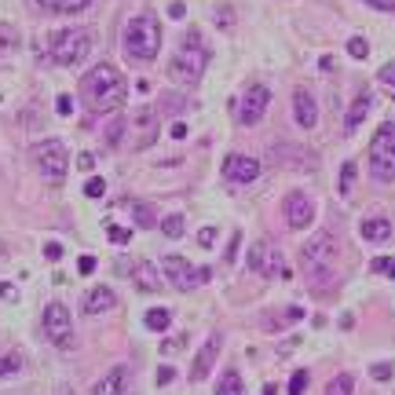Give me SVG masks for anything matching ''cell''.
Segmentation results:
<instances>
[{
  "instance_id": "1",
  "label": "cell",
  "mask_w": 395,
  "mask_h": 395,
  "mask_svg": "<svg viewBox=\"0 0 395 395\" xmlns=\"http://www.w3.org/2000/svg\"><path fill=\"white\" fill-rule=\"evenodd\" d=\"M81 95H84V103L92 107L95 113H118L125 107V95H129V84H125L121 77V70L118 66H110V62H99V66H92L84 73V81H81Z\"/></svg>"
},
{
  "instance_id": "2",
  "label": "cell",
  "mask_w": 395,
  "mask_h": 395,
  "mask_svg": "<svg viewBox=\"0 0 395 395\" xmlns=\"http://www.w3.org/2000/svg\"><path fill=\"white\" fill-rule=\"evenodd\" d=\"M121 48L136 62H154L161 52V26L154 15H136L121 30Z\"/></svg>"
},
{
  "instance_id": "3",
  "label": "cell",
  "mask_w": 395,
  "mask_h": 395,
  "mask_svg": "<svg viewBox=\"0 0 395 395\" xmlns=\"http://www.w3.org/2000/svg\"><path fill=\"white\" fill-rule=\"evenodd\" d=\"M300 264L315 286H329L337 271V238L329 231H315L308 238V246L300 249Z\"/></svg>"
},
{
  "instance_id": "4",
  "label": "cell",
  "mask_w": 395,
  "mask_h": 395,
  "mask_svg": "<svg viewBox=\"0 0 395 395\" xmlns=\"http://www.w3.org/2000/svg\"><path fill=\"white\" fill-rule=\"evenodd\" d=\"M205 66H209V48L201 44V37L194 30H190L183 37L180 52H176L172 62H169V77L180 81V84H194L201 73H205Z\"/></svg>"
},
{
  "instance_id": "5",
  "label": "cell",
  "mask_w": 395,
  "mask_h": 395,
  "mask_svg": "<svg viewBox=\"0 0 395 395\" xmlns=\"http://www.w3.org/2000/svg\"><path fill=\"white\" fill-rule=\"evenodd\" d=\"M366 161H369V176L377 183H395V121H385L374 132Z\"/></svg>"
},
{
  "instance_id": "6",
  "label": "cell",
  "mask_w": 395,
  "mask_h": 395,
  "mask_svg": "<svg viewBox=\"0 0 395 395\" xmlns=\"http://www.w3.org/2000/svg\"><path fill=\"white\" fill-rule=\"evenodd\" d=\"M95 48V37L92 30H59L52 37V44H48V55H52V62H59V66H81V62L92 55Z\"/></svg>"
},
{
  "instance_id": "7",
  "label": "cell",
  "mask_w": 395,
  "mask_h": 395,
  "mask_svg": "<svg viewBox=\"0 0 395 395\" xmlns=\"http://www.w3.org/2000/svg\"><path fill=\"white\" fill-rule=\"evenodd\" d=\"M30 158L37 165V172L44 176V180H66V172H70V154H66V143L62 139H41V143H33L30 150Z\"/></svg>"
},
{
  "instance_id": "8",
  "label": "cell",
  "mask_w": 395,
  "mask_h": 395,
  "mask_svg": "<svg viewBox=\"0 0 395 395\" xmlns=\"http://www.w3.org/2000/svg\"><path fill=\"white\" fill-rule=\"evenodd\" d=\"M161 275L169 278L172 289H180V293H190L194 286H201L209 278L205 267H194L187 257H180V252H169V257L161 260Z\"/></svg>"
},
{
  "instance_id": "9",
  "label": "cell",
  "mask_w": 395,
  "mask_h": 395,
  "mask_svg": "<svg viewBox=\"0 0 395 395\" xmlns=\"http://www.w3.org/2000/svg\"><path fill=\"white\" fill-rule=\"evenodd\" d=\"M249 267L257 275H264V278H289V267H286V260H282V252H278V246L275 241H267V238H260V241H252L249 246Z\"/></svg>"
},
{
  "instance_id": "10",
  "label": "cell",
  "mask_w": 395,
  "mask_h": 395,
  "mask_svg": "<svg viewBox=\"0 0 395 395\" xmlns=\"http://www.w3.org/2000/svg\"><path fill=\"white\" fill-rule=\"evenodd\" d=\"M44 333H48V340L55 344V348H73V315H70V308L66 304H48L44 308Z\"/></svg>"
},
{
  "instance_id": "11",
  "label": "cell",
  "mask_w": 395,
  "mask_h": 395,
  "mask_svg": "<svg viewBox=\"0 0 395 395\" xmlns=\"http://www.w3.org/2000/svg\"><path fill=\"white\" fill-rule=\"evenodd\" d=\"M260 172H264L260 158H249V154H227V158H223V180L235 183V187L257 183Z\"/></svg>"
},
{
  "instance_id": "12",
  "label": "cell",
  "mask_w": 395,
  "mask_h": 395,
  "mask_svg": "<svg viewBox=\"0 0 395 395\" xmlns=\"http://www.w3.org/2000/svg\"><path fill=\"white\" fill-rule=\"evenodd\" d=\"M282 209H286V223L293 231H308L315 223V201H311V194H304V190H289Z\"/></svg>"
},
{
  "instance_id": "13",
  "label": "cell",
  "mask_w": 395,
  "mask_h": 395,
  "mask_svg": "<svg viewBox=\"0 0 395 395\" xmlns=\"http://www.w3.org/2000/svg\"><path fill=\"white\" fill-rule=\"evenodd\" d=\"M267 107H271V92H267V84H249L246 95H241V107H238V121L241 125H257Z\"/></svg>"
},
{
  "instance_id": "14",
  "label": "cell",
  "mask_w": 395,
  "mask_h": 395,
  "mask_svg": "<svg viewBox=\"0 0 395 395\" xmlns=\"http://www.w3.org/2000/svg\"><path fill=\"white\" fill-rule=\"evenodd\" d=\"M129 129H132V139H136L139 150L150 147L158 139V110L154 107H136L132 118H129Z\"/></svg>"
},
{
  "instance_id": "15",
  "label": "cell",
  "mask_w": 395,
  "mask_h": 395,
  "mask_svg": "<svg viewBox=\"0 0 395 395\" xmlns=\"http://www.w3.org/2000/svg\"><path fill=\"white\" fill-rule=\"evenodd\" d=\"M220 348H223V337H220V333H209L205 344H201V351L194 355V362H190V380H205V377L212 374Z\"/></svg>"
},
{
  "instance_id": "16",
  "label": "cell",
  "mask_w": 395,
  "mask_h": 395,
  "mask_svg": "<svg viewBox=\"0 0 395 395\" xmlns=\"http://www.w3.org/2000/svg\"><path fill=\"white\" fill-rule=\"evenodd\" d=\"M293 118H297V125L308 129V132L318 125V103H315V95L308 88H297V92H293Z\"/></svg>"
},
{
  "instance_id": "17",
  "label": "cell",
  "mask_w": 395,
  "mask_h": 395,
  "mask_svg": "<svg viewBox=\"0 0 395 395\" xmlns=\"http://www.w3.org/2000/svg\"><path fill=\"white\" fill-rule=\"evenodd\" d=\"M113 304H118V297H113L110 286H92V289L84 293L81 308H84V315H103V311L113 308Z\"/></svg>"
},
{
  "instance_id": "18",
  "label": "cell",
  "mask_w": 395,
  "mask_h": 395,
  "mask_svg": "<svg viewBox=\"0 0 395 395\" xmlns=\"http://www.w3.org/2000/svg\"><path fill=\"white\" fill-rule=\"evenodd\" d=\"M132 282L143 289V293H158L161 289V271L150 260H136L132 264Z\"/></svg>"
},
{
  "instance_id": "19",
  "label": "cell",
  "mask_w": 395,
  "mask_h": 395,
  "mask_svg": "<svg viewBox=\"0 0 395 395\" xmlns=\"http://www.w3.org/2000/svg\"><path fill=\"white\" fill-rule=\"evenodd\" d=\"M125 380H129V369H125V366H113L110 374H103V380L92 388V395H121V392H125Z\"/></svg>"
},
{
  "instance_id": "20",
  "label": "cell",
  "mask_w": 395,
  "mask_h": 395,
  "mask_svg": "<svg viewBox=\"0 0 395 395\" xmlns=\"http://www.w3.org/2000/svg\"><path fill=\"white\" fill-rule=\"evenodd\" d=\"M359 235H362V241H388L392 238V223L385 220V216H369V220L359 223Z\"/></svg>"
},
{
  "instance_id": "21",
  "label": "cell",
  "mask_w": 395,
  "mask_h": 395,
  "mask_svg": "<svg viewBox=\"0 0 395 395\" xmlns=\"http://www.w3.org/2000/svg\"><path fill=\"white\" fill-rule=\"evenodd\" d=\"M366 113H369V95H366V92H359V95H355V103L348 107V113H344V132L351 136V132L362 125Z\"/></svg>"
},
{
  "instance_id": "22",
  "label": "cell",
  "mask_w": 395,
  "mask_h": 395,
  "mask_svg": "<svg viewBox=\"0 0 395 395\" xmlns=\"http://www.w3.org/2000/svg\"><path fill=\"white\" fill-rule=\"evenodd\" d=\"M129 212L136 227H158V212L150 209V201H129Z\"/></svg>"
},
{
  "instance_id": "23",
  "label": "cell",
  "mask_w": 395,
  "mask_h": 395,
  "mask_svg": "<svg viewBox=\"0 0 395 395\" xmlns=\"http://www.w3.org/2000/svg\"><path fill=\"white\" fill-rule=\"evenodd\" d=\"M143 326L154 329V333H165V329L172 326V311H169V308H150V311L143 315Z\"/></svg>"
},
{
  "instance_id": "24",
  "label": "cell",
  "mask_w": 395,
  "mask_h": 395,
  "mask_svg": "<svg viewBox=\"0 0 395 395\" xmlns=\"http://www.w3.org/2000/svg\"><path fill=\"white\" fill-rule=\"evenodd\" d=\"M41 8H48V11H62V15H73V11H84L92 0H37Z\"/></svg>"
},
{
  "instance_id": "25",
  "label": "cell",
  "mask_w": 395,
  "mask_h": 395,
  "mask_svg": "<svg viewBox=\"0 0 395 395\" xmlns=\"http://www.w3.org/2000/svg\"><path fill=\"white\" fill-rule=\"evenodd\" d=\"M216 395H246V388H241V377H238V369H227V374L220 377V385H216Z\"/></svg>"
},
{
  "instance_id": "26",
  "label": "cell",
  "mask_w": 395,
  "mask_h": 395,
  "mask_svg": "<svg viewBox=\"0 0 395 395\" xmlns=\"http://www.w3.org/2000/svg\"><path fill=\"white\" fill-rule=\"evenodd\" d=\"M22 44V33L15 30V22H0V52H15Z\"/></svg>"
},
{
  "instance_id": "27",
  "label": "cell",
  "mask_w": 395,
  "mask_h": 395,
  "mask_svg": "<svg viewBox=\"0 0 395 395\" xmlns=\"http://www.w3.org/2000/svg\"><path fill=\"white\" fill-rule=\"evenodd\" d=\"M125 129H129V118H121V113H113L110 125H107V143L110 147H121V139H125Z\"/></svg>"
},
{
  "instance_id": "28",
  "label": "cell",
  "mask_w": 395,
  "mask_h": 395,
  "mask_svg": "<svg viewBox=\"0 0 395 395\" xmlns=\"http://www.w3.org/2000/svg\"><path fill=\"white\" fill-rule=\"evenodd\" d=\"M351 392H355V377L351 374H337L326 385V395H351Z\"/></svg>"
},
{
  "instance_id": "29",
  "label": "cell",
  "mask_w": 395,
  "mask_h": 395,
  "mask_svg": "<svg viewBox=\"0 0 395 395\" xmlns=\"http://www.w3.org/2000/svg\"><path fill=\"white\" fill-rule=\"evenodd\" d=\"M187 231V223H183V216L180 212H172V216H165L161 220V235H169V238H183Z\"/></svg>"
},
{
  "instance_id": "30",
  "label": "cell",
  "mask_w": 395,
  "mask_h": 395,
  "mask_svg": "<svg viewBox=\"0 0 395 395\" xmlns=\"http://www.w3.org/2000/svg\"><path fill=\"white\" fill-rule=\"evenodd\" d=\"M351 183H355V161H344L340 165V183H337V194L348 198L351 194Z\"/></svg>"
},
{
  "instance_id": "31",
  "label": "cell",
  "mask_w": 395,
  "mask_h": 395,
  "mask_svg": "<svg viewBox=\"0 0 395 395\" xmlns=\"http://www.w3.org/2000/svg\"><path fill=\"white\" fill-rule=\"evenodd\" d=\"M369 271L385 275V278H395V257H377L374 264H369Z\"/></svg>"
},
{
  "instance_id": "32",
  "label": "cell",
  "mask_w": 395,
  "mask_h": 395,
  "mask_svg": "<svg viewBox=\"0 0 395 395\" xmlns=\"http://www.w3.org/2000/svg\"><path fill=\"white\" fill-rule=\"evenodd\" d=\"M107 235H110L113 246H125V241L132 238V231H129V227H121V223H107Z\"/></svg>"
},
{
  "instance_id": "33",
  "label": "cell",
  "mask_w": 395,
  "mask_h": 395,
  "mask_svg": "<svg viewBox=\"0 0 395 395\" xmlns=\"http://www.w3.org/2000/svg\"><path fill=\"white\" fill-rule=\"evenodd\" d=\"M348 55H351V59H366V55H369L366 37H351V41H348Z\"/></svg>"
},
{
  "instance_id": "34",
  "label": "cell",
  "mask_w": 395,
  "mask_h": 395,
  "mask_svg": "<svg viewBox=\"0 0 395 395\" xmlns=\"http://www.w3.org/2000/svg\"><path fill=\"white\" fill-rule=\"evenodd\" d=\"M308 369H297V374H293V380H289V395H304V388H308Z\"/></svg>"
},
{
  "instance_id": "35",
  "label": "cell",
  "mask_w": 395,
  "mask_h": 395,
  "mask_svg": "<svg viewBox=\"0 0 395 395\" xmlns=\"http://www.w3.org/2000/svg\"><path fill=\"white\" fill-rule=\"evenodd\" d=\"M19 366H22V359H19V355H0V377L19 374Z\"/></svg>"
},
{
  "instance_id": "36",
  "label": "cell",
  "mask_w": 395,
  "mask_h": 395,
  "mask_svg": "<svg viewBox=\"0 0 395 395\" xmlns=\"http://www.w3.org/2000/svg\"><path fill=\"white\" fill-rule=\"evenodd\" d=\"M84 194H88V198H103V194H107V183L99 180V176H92V180L84 183Z\"/></svg>"
},
{
  "instance_id": "37",
  "label": "cell",
  "mask_w": 395,
  "mask_h": 395,
  "mask_svg": "<svg viewBox=\"0 0 395 395\" xmlns=\"http://www.w3.org/2000/svg\"><path fill=\"white\" fill-rule=\"evenodd\" d=\"M369 374H374V380H392L395 369H392V362H374V366H369Z\"/></svg>"
},
{
  "instance_id": "38",
  "label": "cell",
  "mask_w": 395,
  "mask_h": 395,
  "mask_svg": "<svg viewBox=\"0 0 395 395\" xmlns=\"http://www.w3.org/2000/svg\"><path fill=\"white\" fill-rule=\"evenodd\" d=\"M55 113H59V118H70V113H73V99H70L66 92L55 99Z\"/></svg>"
},
{
  "instance_id": "39",
  "label": "cell",
  "mask_w": 395,
  "mask_h": 395,
  "mask_svg": "<svg viewBox=\"0 0 395 395\" xmlns=\"http://www.w3.org/2000/svg\"><path fill=\"white\" fill-rule=\"evenodd\" d=\"M198 246L201 249H212L216 246V227H201V231H198Z\"/></svg>"
},
{
  "instance_id": "40",
  "label": "cell",
  "mask_w": 395,
  "mask_h": 395,
  "mask_svg": "<svg viewBox=\"0 0 395 395\" xmlns=\"http://www.w3.org/2000/svg\"><path fill=\"white\" fill-rule=\"evenodd\" d=\"M377 81H380V84H388V88H395V62H385V66H380Z\"/></svg>"
},
{
  "instance_id": "41",
  "label": "cell",
  "mask_w": 395,
  "mask_h": 395,
  "mask_svg": "<svg viewBox=\"0 0 395 395\" xmlns=\"http://www.w3.org/2000/svg\"><path fill=\"white\" fill-rule=\"evenodd\" d=\"M216 22H220L223 30H231L235 22H231V8H216Z\"/></svg>"
},
{
  "instance_id": "42",
  "label": "cell",
  "mask_w": 395,
  "mask_h": 395,
  "mask_svg": "<svg viewBox=\"0 0 395 395\" xmlns=\"http://www.w3.org/2000/svg\"><path fill=\"white\" fill-rule=\"evenodd\" d=\"M44 257H48V260H62V246H59V241H48V246H44Z\"/></svg>"
},
{
  "instance_id": "43",
  "label": "cell",
  "mask_w": 395,
  "mask_h": 395,
  "mask_svg": "<svg viewBox=\"0 0 395 395\" xmlns=\"http://www.w3.org/2000/svg\"><path fill=\"white\" fill-rule=\"evenodd\" d=\"M77 271H81V275H92V271H95V257H81V260H77Z\"/></svg>"
},
{
  "instance_id": "44",
  "label": "cell",
  "mask_w": 395,
  "mask_h": 395,
  "mask_svg": "<svg viewBox=\"0 0 395 395\" xmlns=\"http://www.w3.org/2000/svg\"><path fill=\"white\" fill-rule=\"evenodd\" d=\"M362 4L377 8V11H395V0H362Z\"/></svg>"
},
{
  "instance_id": "45",
  "label": "cell",
  "mask_w": 395,
  "mask_h": 395,
  "mask_svg": "<svg viewBox=\"0 0 395 395\" xmlns=\"http://www.w3.org/2000/svg\"><path fill=\"white\" fill-rule=\"evenodd\" d=\"M172 377H176V369H172V366H158V385H169Z\"/></svg>"
},
{
  "instance_id": "46",
  "label": "cell",
  "mask_w": 395,
  "mask_h": 395,
  "mask_svg": "<svg viewBox=\"0 0 395 395\" xmlns=\"http://www.w3.org/2000/svg\"><path fill=\"white\" fill-rule=\"evenodd\" d=\"M169 136H172V139H187V125H183V121H176L172 129H169Z\"/></svg>"
},
{
  "instance_id": "47",
  "label": "cell",
  "mask_w": 395,
  "mask_h": 395,
  "mask_svg": "<svg viewBox=\"0 0 395 395\" xmlns=\"http://www.w3.org/2000/svg\"><path fill=\"white\" fill-rule=\"evenodd\" d=\"M92 165H95V158L88 154V150H84V154H77V169H84V172H88V169H92Z\"/></svg>"
},
{
  "instance_id": "48",
  "label": "cell",
  "mask_w": 395,
  "mask_h": 395,
  "mask_svg": "<svg viewBox=\"0 0 395 395\" xmlns=\"http://www.w3.org/2000/svg\"><path fill=\"white\" fill-rule=\"evenodd\" d=\"M187 15V8L180 4V0H176V4H169V19H183Z\"/></svg>"
},
{
  "instance_id": "49",
  "label": "cell",
  "mask_w": 395,
  "mask_h": 395,
  "mask_svg": "<svg viewBox=\"0 0 395 395\" xmlns=\"http://www.w3.org/2000/svg\"><path fill=\"white\" fill-rule=\"evenodd\" d=\"M238 241H241V235L235 231V235H231V246H227V260H235V252H238Z\"/></svg>"
},
{
  "instance_id": "50",
  "label": "cell",
  "mask_w": 395,
  "mask_h": 395,
  "mask_svg": "<svg viewBox=\"0 0 395 395\" xmlns=\"http://www.w3.org/2000/svg\"><path fill=\"white\" fill-rule=\"evenodd\" d=\"M180 344H183V337H172V340H165L161 348H165V351H176V348H180Z\"/></svg>"
},
{
  "instance_id": "51",
  "label": "cell",
  "mask_w": 395,
  "mask_h": 395,
  "mask_svg": "<svg viewBox=\"0 0 395 395\" xmlns=\"http://www.w3.org/2000/svg\"><path fill=\"white\" fill-rule=\"evenodd\" d=\"M0 297H4V300H15V289H11L8 282H0Z\"/></svg>"
},
{
  "instance_id": "52",
  "label": "cell",
  "mask_w": 395,
  "mask_h": 395,
  "mask_svg": "<svg viewBox=\"0 0 395 395\" xmlns=\"http://www.w3.org/2000/svg\"><path fill=\"white\" fill-rule=\"evenodd\" d=\"M55 395H73V392H70L66 385H62V388H55Z\"/></svg>"
},
{
  "instance_id": "53",
  "label": "cell",
  "mask_w": 395,
  "mask_h": 395,
  "mask_svg": "<svg viewBox=\"0 0 395 395\" xmlns=\"http://www.w3.org/2000/svg\"><path fill=\"white\" fill-rule=\"evenodd\" d=\"M0 252H4V246H0Z\"/></svg>"
}]
</instances>
